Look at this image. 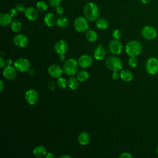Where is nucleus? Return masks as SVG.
Listing matches in <instances>:
<instances>
[{
	"mask_svg": "<svg viewBox=\"0 0 158 158\" xmlns=\"http://www.w3.org/2000/svg\"><path fill=\"white\" fill-rule=\"evenodd\" d=\"M85 17L89 22L96 20L99 16V11L98 6L93 2H87L83 9Z\"/></svg>",
	"mask_w": 158,
	"mask_h": 158,
	"instance_id": "f257e3e1",
	"label": "nucleus"
},
{
	"mask_svg": "<svg viewBox=\"0 0 158 158\" xmlns=\"http://www.w3.org/2000/svg\"><path fill=\"white\" fill-rule=\"evenodd\" d=\"M142 50V44L136 40L130 41L125 46V51L129 56H136L141 52Z\"/></svg>",
	"mask_w": 158,
	"mask_h": 158,
	"instance_id": "f03ea898",
	"label": "nucleus"
},
{
	"mask_svg": "<svg viewBox=\"0 0 158 158\" xmlns=\"http://www.w3.org/2000/svg\"><path fill=\"white\" fill-rule=\"evenodd\" d=\"M78 63L73 58H70L67 59L63 65L64 72L69 76H73L77 74L78 70Z\"/></svg>",
	"mask_w": 158,
	"mask_h": 158,
	"instance_id": "7ed1b4c3",
	"label": "nucleus"
},
{
	"mask_svg": "<svg viewBox=\"0 0 158 158\" xmlns=\"http://www.w3.org/2000/svg\"><path fill=\"white\" fill-rule=\"evenodd\" d=\"M106 64L107 67L113 72H119L123 68V63L122 60L115 56L109 57L106 60Z\"/></svg>",
	"mask_w": 158,
	"mask_h": 158,
	"instance_id": "20e7f679",
	"label": "nucleus"
},
{
	"mask_svg": "<svg viewBox=\"0 0 158 158\" xmlns=\"http://www.w3.org/2000/svg\"><path fill=\"white\" fill-rule=\"evenodd\" d=\"M145 69L149 75H156L158 73V59L152 57L149 58L145 64Z\"/></svg>",
	"mask_w": 158,
	"mask_h": 158,
	"instance_id": "39448f33",
	"label": "nucleus"
},
{
	"mask_svg": "<svg viewBox=\"0 0 158 158\" xmlns=\"http://www.w3.org/2000/svg\"><path fill=\"white\" fill-rule=\"evenodd\" d=\"M88 20L82 16L77 17L74 21V28L79 33H83L88 30Z\"/></svg>",
	"mask_w": 158,
	"mask_h": 158,
	"instance_id": "423d86ee",
	"label": "nucleus"
},
{
	"mask_svg": "<svg viewBox=\"0 0 158 158\" xmlns=\"http://www.w3.org/2000/svg\"><path fill=\"white\" fill-rule=\"evenodd\" d=\"M141 34L146 40H152L156 38L157 32L154 27L151 25H146L141 29Z\"/></svg>",
	"mask_w": 158,
	"mask_h": 158,
	"instance_id": "0eeeda50",
	"label": "nucleus"
},
{
	"mask_svg": "<svg viewBox=\"0 0 158 158\" xmlns=\"http://www.w3.org/2000/svg\"><path fill=\"white\" fill-rule=\"evenodd\" d=\"M30 64L28 59L25 58L17 59L14 62V67L17 70L20 72H26L30 69Z\"/></svg>",
	"mask_w": 158,
	"mask_h": 158,
	"instance_id": "6e6552de",
	"label": "nucleus"
},
{
	"mask_svg": "<svg viewBox=\"0 0 158 158\" xmlns=\"http://www.w3.org/2000/svg\"><path fill=\"white\" fill-rule=\"evenodd\" d=\"M109 49L111 53L118 55L122 52L123 46L118 40H112L109 44Z\"/></svg>",
	"mask_w": 158,
	"mask_h": 158,
	"instance_id": "1a4fd4ad",
	"label": "nucleus"
},
{
	"mask_svg": "<svg viewBox=\"0 0 158 158\" xmlns=\"http://www.w3.org/2000/svg\"><path fill=\"white\" fill-rule=\"evenodd\" d=\"M25 98L26 101L30 105L36 104L39 99L38 93L34 89H29L26 91L25 94Z\"/></svg>",
	"mask_w": 158,
	"mask_h": 158,
	"instance_id": "9d476101",
	"label": "nucleus"
},
{
	"mask_svg": "<svg viewBox=\"0 0 158 158\" xmlns=\"http://www.w3.org/2000/svg\"><path fill=\"white\" fill-rule=\"evenodd\" d=\"M13 42L19 48H24L27 46L28 43V39L26 35L19 33L13 38Z\"/></svg>",
	"mask_w": 158,
	"mask_h": 158,
	"instance_id": "9b49d317",
	"label": "nucleus"
},
{
	"mask_svg": "<svg viewBox=\"0 0 158 158\" xmlns=\"http://www.w3.org/2000/svg\"><path fill=\"white\" fill-rule=\"evenodd\" d=\"M48 73L54 78H59L61 77L63 73V69L57 64H52L48 69Z\"/></svg>",
	"mask_w": 158,
	"mask_h": 158,
	"instance_id": "f8f14e48",
	"label": "nucleus"
},
{
	"mask_svg": "<svg viewBox=\"0 0 158 158\" xmlns=\"http://www.w3.org/2000/svg\"><path fill=\"white\" fill-rule=\"evenodd\" d=\"M78 65L83 69H86L91 67L93 64L92 57L87 54H83L81 56L78 60Z\"/></svg>",
	"mask_w": 158,
	"mask_h": 158,
	"instance_id": "ddd939ff",
	"label": "nucleus"
},
{
	"mask_svg": "<svg viewBox=\"0 0 158 158\" xmlns=\"http://www.w3.org/2000/svg\"><path fill=\"white\" fill-rule=\"evenodd\" d=\"M16 69L11 65H7L4 67L2 71V74L4 78L7 80H13L17 76Z\"/></svg>",
	"mask_w": 158,
	"mask_h": 158,
	"instance_id": "4468645a",
	"label": "nucleus"
},
{
	"mask_svg": "<svg viewBox=\"0 0 158 158\" xmlns=\"http://www.w3.org/2000/svg\"><path fill=\"white\" fill-rule=\"evenodd\" d=\"M67 44L64 40H59L54 45V51L59 55L64 54L67 52Z\"/></svg>",
	"mask_w": 158,
	"mask_h": 158,
	"instance_id": "2eb2a0df",
	"label": "nucleus"
},
{
	"mask_svg": "<svg viewBox=\"0 0 158 158\" xmlns=\"http://www.w3.org/2000/svg\"><path fill=\"white\" fill-rule=\"evenodd\" d=\"M26 17L30 21H35L37 19L38 14L37 10L33 7H28L25 10Z\"/></svg>",
	"mask_w": 158,
	"mask_h": 158,
	"instance_id": "dca6fc26",
	"label": "nucleus"
},
{
	"mask_svg": "<svg viewBox=\"0 0 158 158\" xmlns=\"http://www.w3.org/2000/svg\"><path fill=\"white\" fill-rule=\"evenodd\" d=\"M56 21H57V19L56 18V16L54 15V14L51 12L47 13L44 15V22L45 24L49 27H53L56 23Z\"/></svg>",
	"mask_w": 158,
	"mask_h": 158,
	"instance_id": "f3484780",
	"label": "nucleus"
},
{
	"mask_svg": "<svg viewBox=\"0 0 158 158\" xmlns=\"http://www.w3.org/2000/svg\"><path fill=\"white\" fill-rule=\"evenodd\" d=\"M12 22V17L9 13L1 12L0 14V25L6 27Z\"/></svg>",
	"mask_w": 158,
	"mask_h": 158,
	"instance_id": "a211bd4d",
	"label": "nucleus"
},
{
	"mask_svg": "<svg viewBox=\"0 0 158 158\" xmlns=\"http://www.w3.org/2000/svg\"><path fill=\"white\" fill-rule=\"evenodd\" d=\"M78 143L83 146L88 144L90 141V135L86 131H83L80 133L78 137Z\"/></svg>",
	"mask_w": 158,
	"mask_h": 158,
	"instance_id": "6ab92c4d",
	"label": "nucleus"
},
{
	"mask_svg": "<svg viewBox=\"0 0 158 158\" xmlns=\"http://www.w3.org/2000/svg\"><path fill=\"white\" fill-rule=\"evenodd\" d=\"M106 56V51L100 44L94 51V57L96 60H102Z\"/></svg>",
	"mask_w": 158,
	"mask_h": 158,
	"instance_id": "aec40b11",
	"label": "nucleus"
},
{
	"mask_svg": "<svg viewBox=\"0 0 158 158\" xmlns=\"http://www.w3.org/2000/svg\"><path fill=\"white\" fill-rule=\"evenodd\" d=\"M47 153L46 147L43 146H38L35 147L33 151V155L36 157H42L45 156Z\"/></svg>",
	"mask_w": 158,
	"mask_h": 158,
	"instance_id": "412c9836",
	"label": "nucleus"
},
{
	"mask_svg": "<svg viewBox=\"0 0 158 158\" xmlns=\"http://www.w3.org/2000/svg\"><path fill=\"white\" fill-rule=\"evenodd\" d=\"M120 74L121 79L124 81H126V82L130 81L133 79V74L128 70H126V69L122 70Z\"/></svg>",
	"mask_w": 158,
	"mask_h": 158,
	"instance_id": "4be33fe9",
	"label": "nucleus"
},
{
	"mask_svg": "<svg viewBox=\"0 0 158 158\" xmlns=\"http://www.w3.org/2000/svg\"><path fill=\"white\" fill-rule=\"evenodd\" d=\"M96 27L101 30L106 29L109 26L108 21L104 18H98L96 22Z\"/></svg>",
	"mask_w": 158,
	"mask_h": 158,
	"instance_id": "5701e85b",
	"label": "nucleus"
},
{
	"mask_svg": "<svg viewBox=\"0 0 158 158\" xmlns=\"http://www.w3.org/2000/svg\"><path fill=\"white\" fill-rule=\"evenodd\" d=\"M56 25L58 27H59L60 28H65L69 25V19L64 16L59 17L57 19Z\"/></svg>",
	"mask_w": 158,
	"mask_h": 158,
	"instance_id": "b1692460",
	"label": "nucleus"
},
{
	"mask_svg": "<svg viewBox=\"0 0 158 158\" xmlns=\"http://www.w3.org/2000/svg\"><path fill=\"white\" fill-rule=\"evenodd\" d=\"M67 86L73 90L78 88L79 86V80L75 77H70L67 80Z\"/></svg>",
	"mask_w": 158,
	"mask_h": 158,
	"instance_id": "393cba45",
	"label": "nucleus"
},
{
	"mask_svg": "<svg viewBox=\"0 0 158 158\" xmlns=\"http://www.w3.org/2000/svg\"><path fill=\"white\" fill-rule=\"evenodd\" d=\"M10 28L12 31L15 33H18L22 30V23L18 20H14L10 23Z\"/></svg>",
	"mask_w": 158,
	"mask_h": 158,
	"instance_id": "a878e982",
	"label": "nucleus"
},
{
	"mask_svg": "<svg viewBox=\"0 0 158 158\" xmlns=\"http://www.w3.org/2000/svg\"><path fill=\"white\" fill-rule=\"evenodd\" d=\"M86 38L89 42H94L96 41L98 38V34L95 31L93 30H88L86 31Z\"/></svg>",
	"mask_w": 158,
	"mask_h": 158,
	"instance_id": "bb28decb",
	"label": "nucleus"
},
{
	"mask_svg": "<svg viewBox=\"0 0 158 158\" xmlns=\"http://www.w3.org/2000/svg\"><path fill=\"white\" fill-rule=\"evenodd\" d=\"M89 78V73L86 70H80L77 73V78L79 81H85Z\"/></svg>",
	"mask_w": 158,
	"mask_h": 158,
	"instance_id": "cd10ccee",
	"label": "nucleus"
},
{
	"mask_svg": "<svg viewBox=\"0 0 158 158\" xmlns=\"http://www.w3.org/2000/svg\"><path fill=\"white\" fill-rule=\"evenodd\" d=\"M36 9L40 12H44L48 9V5L46 2L43 1H39L37 2L36 4Z\"/></svg>",
	"mask_w": 158,
	"mask_h": 158,
	"instance_id": "c85d7f7f",
	"label": "nucleus"
},
{
	"mask_svg": "<svg viewBox=\"0 0 158 158\" xmlns=\"http://www.w3.org/2000/svg\"><path fill=\"white\" fill-rule=\"evenodd\" d=\"M57 86L61 88V89H64L67 87V81L64 78H62L60 77L59 78H57Z\"/></svg>",
	"mask_w": 158,
	"mask_h": 158,
	"instance_id": "c756f323",
	"label": "nucleus"
},
{
	"mask_svg": "<svg viewBox=\"0 0 158 158\" xmlns=\"http://www.w3.org/2000/svg\"><path fill=\"white\" fill-rule=\"evenodd\" d=\"M128 63L130 67H135L138 64V59L136 56H130L128 60Z\"/></svg>",
	"mask_w": 158,
	"mask_h": 158,
	"instance_id": "7c9ffc66",
	"label": "nucleus"
},
{
	"mask_svg": "<svg viewBox=\"0 0 158 158\" xmlns=\"http://www.w3.org/2000/svg\"><path fill=\"white\" fill-rule=\"evenodd\" d=\"M112 36H113V38H114V39L118 40V39H120V38L122 37V31H121L120 30H118V29H115V30H114L112 31Z\"/></svg>",
	"mask_w": 158,
	"mask_h": 158,
	"instance_id": "2f4dec72",
	"label": "nucleus"
},
{
	"mask_svg": "<svg viewBox=\"0 0 158 158\" xmlns=\"http://www.w3.org/2000/svg\"><path fill=\"white\" fill-rule=\"evenodd\" d=\"M60 1L61 0H48L49 4H50V6L54 7H56L57 6H59Z\"/></svg>",
	"mask_w": 158,
	"mask_h": 158,
	"instance_id": "473e14b6",
	"label": "nucleus"
},
{
	"mask_svg": "<svg viewBox=\"0 0 158 158\" xmlns=\"http://www.w3.org/2000/svg\"><path fill=\"white\" fill-rule=\"evenodd\" d=\"M15 8L16 9L18 10V12H25L26 7L25 6L22 4V3H17L15 6Z\"/></svg>",
	"mask_w": 158,
	"mask_h": 158,
	"instance_id": "72a5a7b5",
	"label": "nucleus"
},
{
	"mask_svg": "<svg viewBox=\"0 0 158 158\" xmlns=\"http://www.w3.org/2000/svg\"><path fill=\"white\" fill-rule=\"evenodd\" d=\"M112 78L115 81L118 80L120 78V73H118V71L113 72V73L112 74Z\"/></svg>",
	"mask_w": 158,
	"mask_h": 158,
	"instance_id": "f704fd0d",
	"label": "nucleus"
},
{
	"mask_svg": "<svg viewBox=\"0 0 158 158\" xmlns=\"http://www.w3.org/2000/svg\"><path fill=\"white\" fill-rule=\"evenodd\" d=\"M17 12H18V10L16 9V8L15 7H13V8L10 9L9 14L10 15V16L12 17H15V16H16L17 15Z\"/></svg>",
	"mask_w": 158,
	"mask_h": 158,
	"instance_id": "c9c22d12",
	"label": "nucleus"
},
{
	"mask_svg": "<svg viewBox=\"0 0 158 158\" xmlns=\"http://www.w3.org/2000/svg\"><path fill=\"white\" fill-rule=\"evenodd\" d=\"M64 8H63V7L62 6H57L56 7V12H57V14H59V15H62V14H63V13H64Z\"/></svg>",
	"mask_w": 158,
	"mask_h": 158,
	"instance_id": "e433bc0d",
	"label": "nucleus"
},
{
	"mask_svg": "<svg viewBox=\"0 0 158 158\" xmlns=\"http://www.w3.org/2000/svg\"><path fill=\"white\" fill-rule=\"evenodd\" d=\"M120 158H131L132 156L128 152H123L119 156Z\"/></svg>",
	"mask_w": 158,
	"mask_h": 158,
	"instance_id": "4c0bfd02",
	"label": "nucleus"
},
{
	"mask_svg": "<svg viewBox=\"0 0 158 158\" xmlns=\"http://www.w3.org/2000/svg\"><path fill=\"white\" fill-rule=\"evenodd\" d=\"M5 64H6L5 60H4L2 57H0V67H1V68L4 67L5 66Z\"/></svg>",
	"mask_w": 158,
	"mask_h": 158,
	"instance_id": "58836bf2",
	"label": "nucleus"
},
{
	"mask_svg": "<svg viewBox=\"0 0 158 158\" xmlns=\"http://www.w3.org/2000/svg\"><path fill=\"white\" fill-rule=\"evenodd\" d=\"M46 158H54L55 156L52 152H47L44 156Z\"/></svg>",
	"mask_w": 158,
	"mask_h": 158,
	"instance_id": "ea45409f",
	"label": "nucleus"
},
{
	"mask_svg": "<svg viewBox=\"0 0 158 158\" xmlns=\"http://www.w3.org/2000/svg\"><path fill=\"white\" fill-rule=\"evenodd\" d=\"M59 60L60 62H65L66 60H65V56H64V54H60L59 55Z\"/></svg>",
	"mask_w": 158,
	"mask_h": 158,
	"instance_id": "a19ab883",
	"label": "nucleus"
},
{
	"mask_svg": "<svg viewBox=\"0 0 158 158\" xmlns=\"http://www.w3.org/2000/svg\"><path fill=\"white\" fill-rule=\"evenodd\" d=\"M0 86H1V88H0V92H2V90L4 89V83L2 80L0 81Z\"/></svg>",
	"mask_w": 158,
	"mask_h": 158,
	"instance_id": "79ce46f5",
	"label": "nucleus"
},
{
	"mask_svg": "<svg viewBox=\"0 0 158 158\" xmlns=\"http://www.w3.org/2000/svg\"><path fill=\"white\" fill-rule=\"evenodd\" d=\"M6 62L7 65H11V64H12V60H11L10 59H7L6 60Z\"/></svg>",
	"mask_w": 158,
	"mask_h": 158,
	"instance_id": "37998d69",
	"label": "nucleus"
},
{
	"mask_svg": "<svg viewBox=\"0 0 158 158\" xmlns=\"http://www.w3.org/2000/svg\"><path fill=\"white\" fill-rule=\"evenodd\" d=\"M143 4H148L151 0H139Z\"/></svg>",
	"mask_w": 158,
	"mask_h": 158,
	"instance_id": "c03bdc74",
	"label": "nucleus"
},
{
	"mask_svg": "<svg viewBox=\"0 0 158 158\" xmlns=\"http://www.w3.org/2000/svg\"><path fill=\"white\" fill-rule=\"evenodd\" d=\"M60 158H63V157H66V158H70L71 156H70L69 155H67V154H65V155H62L61 156H60Z\"/></svg>",
	"mask_w": 158,
	"mask_h": 158,
	"instance_id": "a18cd8bd",
	"label": "nucleus"
},
{
	"mask_svg": "<svg viewBox=\"0 0 158 158\" xmlns=\"http://www.w3.org/2000/svg\"><path fill=\"white\" fill-rule=\"evenodd\" d=\"M156 153L158 154V146H157V148L156 149Z\"/></svg>",
	"mask_w": 158,
	"mask_h": 158,
	"instance_id": "49530a36",
	"label": "nucleus"
}]
</instances>
